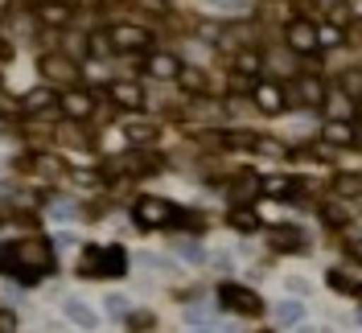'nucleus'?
<instances>
[{
	"mask_svg": "<svg viewBox=\"0 0 362 333\" xmlns=\"http://www.w3.org/2000/svg\"><path fill=\"white\" fill-rule=\"evenodd\" d=\"M70 4H83V8H99L103 0H70Z\"/></svg>",
	"mask_w": 362,
	"mask_h": 333,
	"instance_id": "obj_44",
	"label": "nucleus"
},
{
	"mask_svg": "<svg viewBox=\"0 0 362 333\" xmlns=\"http://www.w3.org/2000/svg\"><path fill=\"white\" fill-rule=\"evenodd\" d=\"M230 70L239 74V78H264V70H268V58L255 49V45H239V49H230Z\"/></svg>",
	"mask_w": 362,
	"mask_h": 333,
	"instance_id": "obj_10",
	"label": "nucleus"
},
{
	"mask_svg": "<svg viewBox=\"0 0 362 333\" xmlns=\"http://www.w3.org/2000/svg\"><path fill=\"white\" fill-rule=\"evenodd\" d=\"M329 189L338 198H362V173H338V177L329 181Z\"/></svg>",
	"mask_w": 362,
	"mask_h": 333,
	"instance_id": "obj_23",
	"label": "nucleus"
},
{
	"mask_svg": "<svg viewBox=\"0 0 362 333\" xmlns=\"http://www.w3.org/2000/svg\"><path fill=\"white\" fill-rule=\"evenodd\" d=\"M132 218L140 222L144 230H160V226H169V222L177 218V206H169L165 198H153V194H144V198H136Z\"/></svg>",
	"mask_w": 362,
	"mask_h": 333,
	"instance_id": "obj_3",
	"label": "nucleus"
},
{
	"mask_svg": "<svg viewBox=\"0 0 362 333\" xmlns=\"http://www.w3.org/2000/svg\"><path fill=\"white\" fill-rule=\"evenodd\" d=\"M62 312H66L74 325H83V329H95V325H99L95 309H90V305H83V300H74V296H70V300H62Z\"/></svg>",
	"mask_w": 362,
	"mask_h": 333,
	"instance_id": "obj_20",
	"label": "nucleus"
},
{
	"mask_svg": "<svg viewBox=\"0 0 362 333\" xmlns=\"http://www.w3.org/2000/svg\"><path fill=\"white\" fill-rule=\"evenodd\" d=\"M338 90H346L350 99H358L362 95V66H350L338 74Z\"/></svg>",
	"mask_w": 362,
	"mask_h": 333,
	"instance_id": "obj_30",
	"label": "nucleus"
},
{
	"mask_svg": "<svg viewBox=\"0 0 362 333\" xmlns=\"http://www.w3.org/2000/svg\"><path fill=\"white\" fill-rule=\"evenodd\" d=\"M268 247L272 251H300V247H305V235H300L296 226H272Z\"/></svg>",
	"mask_w": 362,
	"mask_h": 333,
	"instance_id": "obj_18",
	"label": "nucleus"
},
{
	"mask_svg": "<svg viewBox=\"0 0 362 333\" xmlns=\"http://www.w3.org/2000/svg\"><path fill=\"white\" fill-rule=\"evenodd\" d=\"M358 321H362V312H358Z\"/></svg>",
	"mask_w": 362,
	"mask_h": 333,
	"instance_id": "obj_48",
	"label": "nucleus"
},
{
	"mask_svg": "<svg viewBox=\"0 0 362 333\" xmlns=\"http://www.w3.org/2000/svg\"><path fill=\"white\" fill-rule=\"evenodd\" d=\"M255 194H264V177H251V173H243V177L230 185V206H243V201L255 198Z\"/></svg>",
	"mask_w": 362,
	"mask_h": 333,
	"instance_id": "obj_19",
	"label": "nucleus"
},
{
	"mask_svg": "<svg viewBox=\"0 0 362 333\" xmlns=\"http://www.w3.org/2000/svg\"><path fill=\"white\" fill-rule=\"evenodd\" d=\"M4 107H8V103H4V99H0V111H4Z\"/></svg>",
	"mask_w": 362,
	"mask_h": 333,
	"instance_id": "obj_47",
	"label": "nucleus"
},
{
	"mask_svg": "<svg viewBox=\"0 0 362 333\" xmlns=\"http://www.w3.org/2000/svg\"><path fill=\"white\" fill-rule=\"evenodd\" d=\"M346 255H350L354 264H362V239H350V243H346Z\"/></svg>",
	"mask_w": 362,
	"mask_h": 333,
	"instance_id": "obj_39",
	"label": "nucleus"
},
{
	"mask_svg": "<svg viewBox=\"0 0 362 333\" xmlns=\"http://www.w3.org/2000/svg\"><path fill=\"white\" fill-rule=\"evenodd\" d=\"M325 95H329V90H325V83H321L317 74H300L293 83V90H288V99L300 103V107H325Z\"/></svg>",
	"mask_w": 362,
	"mask_h": 333,
	"instance_id": "obj_12",
	"label": "nucleus"
},
{
	"mask_svg": "<svg viewBox=\"0 0 362 333\" xmlns=\"http://www.w3.org/2000/svg\"><path fill=\"white\" fill-rule=\"evenodd\" d=\"M321 136H325L329 144H354V140H358V136H354V124H350V119H329Z\"/></svg>",
	"mask_w": 362,
	"mask_h": 333,
	"instance_id": "obj_24",
	"label": "nucleus"
},
{
	"mask_svg": "<svg viewBox=\"0 0 362 333\" xmlns=\"http://www.w3.org/2000/svg\"><path fill=\"white\" fill-rule=\"evenodd\" d=\"M37 70H42L45 83H54V87H70V83H78V62L66 58V54H42L37 58Z\"/></svg>",
	"mask_w": 362,
	"mask_h": 333,
	"instance_id": "obj_6",
	"label": "nucleus"
},
{
	"mask_svg": "<svg viewBox=\"0 0 362 333\" xmlns=\"http://www.w3.org/2000/svg\"><path fill=\"white\" fill-rule=\"evenodd\" d=\"M107 309H112V312H124L128 305H124V296H107Z\"/></svg>",
	"mask_w": 362,
	"mask_h": 333,
	"instance_id": "obj_42",
	"label": "nucleus"
},
{
	"mask_svg": "<svg viewBox=\"0 0 362 333\" xmlns=\"http://www.w3.org/2000/svg\"><path fill=\"white\" fill-rule=\"evenodd\" d=\"M284 45L293 49V54H305V58H313L317 54V25L309 17H293V21L284 25Z\"/></svg>",
	"mask_w": 362,
	"mask_h": 333,
	"instance_id": "obj_8",
	"label": "nucleus"
},
{
	"mask_svg": "<svg viewBox=\"0 0 362 333\" xmlns=\"http://www.w3.org/2000/svg\"><path fill=\"white\" fill-rule=\"evenodd\" d=\"M255 148L268 153V156H276V160H293V153H288L284 144H276V140H255Z\"/></svg>",
	"mask_w": 362,
	"mask_h": 333,
	"instance_id": "obj_32",
	"label": "nucleus"
},
{
	"mask_svg": "<svg viewBox=\"0 0 362 333\" xmlns=\"http://www.w3.org/2000/svg\"><path fill=\"white\" fill-rule=\"evenodd\" d=\"M341 37H346V29L334 21H325V25H317V42L321 45H341Z\"/></svg>",
	"mask_w": 362,
	"mask_h": 333,
	"instance_id": "obj_31",
	"label": "nucleus"
},
{
	"mask_svg": "<svg viewBox=\"0 0 362 333\" xmlns=\"http://www.w3.org/2000/svg\"><path fill=\"white\" fill-rule=\"evenodd\" d=\"M296 189H300V181H293V177H264V194L276 201H288Z\"/></svg>",
	"mask_w": 362,
	"mask_h": 333,
	"instance_id": "obj_22",
	"label": "nucleus"
},
{
	"mask_svg": "<svg viewBox=\"0 0 362 333\" xmlns=\"http://www.w3.org/2000/svg\"><path fill=\"white\" fill-rule=\"evenodd\" d=\"M136 4H144V8H148V13H165V8H169V4H165V0H136Z\"/></svg>",
	"mask_w": 362,
	"mask_h": 333,
	"instance_id": "obj_41",
	"label": "nucleus"
},
{
	"mask_svg": "<svg viewBox=\"0 0 362 333\" xmlns=\"http://www.w3.org/2000/svg\"><path fill=\"white\" fill-rule=\"evenodd\" d=\"M181 62L177 54H169V49H153L148 58H144V74L148 78H160V83H177V74H181Z\"/></svg>",
	"mask_w": 362,
	"mask_h": 333,
	"instance_id": "obj_11",
	"label": "nucleus"
},
{
	"mask_svg": "<svg viewBox=\"0 0 362 333\" xmlns=\"http://www.w3.org/2000/svg\"><path fill=\"white\" fill-rule=\"evenodd\" d=\"M0 271L21 284H37L45 271H54V255L42 239H13L0 247Z\"/></svg>",
	"mask_w": 362,
	"mask_h": 333,
	"instance_id": "obj_1",
	"label": "nucleus"
},
{
	"mask_svg": "<svg viewBox=\"0 0 362 333\" xmlns=\"http://www.w3.org/2000/svg\"><path fill=\"white\" fill-rule=\"evenodd\" d=\"M8 8H13V0H0V17H4V13H8Z\"/></svg>",
	"mask_w": 362,
	"mask_h": 333,
	"instance_id": "obj_45",
	"label": "nucleus"
},
{
	"mask_svg": "<svg viewBox=\"0 0 362 333\" xmlns=\"http://www.w3.org/2000/svg\"><path fill=\"white\" fill-rule=\"evenodd\" d=\"M107 37H112L115 54H140V49H148V45H153L148 29H144V25H132V21L107 25Z\"/></svg>",
	"mask_w": 362,
	"mask_h": 333,
	"instance_id": "obj_5",
	"label": "nucleus"
},
{
	"mask_svg": "<svg viewBox=\"0 0 362 333\" xmlns=\"http://www.w3.org/2000/svg\"><path fill=\"white\" fill-rule=\"evenodd\" d=\"M4 54H8V45H4V42H0V62H4Z\"/></svg>",
	"mask_w": 362,
	"mask_h": 333,
	"instance_id": "obj_46",
	"label": "nucleus"
},
{
	"mask_svg": "<svg viewBox=\"0 0 362 333\" xmlns=\"http://www.w3.org/2000/svg\"><path fill=\"white\" fill-rule=\"evenodd\" d=\"M87 49H90V54H115V45H112V37H107V33H90Z\"/></svg>",
	"mask_w": 362,
	"mask_h": 333,
	"instance_id": "obj_33",
	"label": "nucleus"
},
{
	"mask_svg": "<svg viewBox=\"0 0 362 333\" xmlns=\"http://www.w3.org/2000/svg\"><path fill=\"white\" fill-rule=\"evenodd\" d=\"M157 317L153 312H128V329H153Z\"/></svg>",
	"mask_w": 362,
	"mask_h": 333,
	"instance_id": "obj_37",
	"label": "nucleus"
},
{
	"mask_svg": "<svg viewBox=\"0 0 362 333\" xmlns=\"http://www.w3.org/2000/svg\"><path fill=\"white\" fill-rule=\"evenodd\" d=\"M58 103V90H54V83H42L37 90H29L25 95V111H49Z\"/></svg>",
	"mask_w": 362,
	"mask_h": 333,
	"instance_id": "obj_21",
	"label": "nucleus"
},
{
	"mask_svg": "<svg viewBox=\"0 0 362 333\" xmlns=\"http://www.w3.org/2000/svg\"><path fill=\"white\" fill-rule=\"evenodd\" d=\"M58 107H62V115H66L70 124H87L90 115H95V95L83 87H62V95H58Z\"/></svg>",
	"mask_w": 362,
	"mask_h": 333,
	"instance_id": "obj_7",
	"label": "nucleus"
},
{
	"mask_svg": "<svg viewBox=\"0 0 362 333\" xmlns=\"http://www.w3.org/2000/svg\"><path fill=\"white\" fill-rule=\"evenodd\" d=\"M325 280H329V288H334V292H362L358 284H354V280H350V276H341V271H329V276H325Z\"/></svg>",
	"mask_w": 362,
	"mask_h": 333,
	"instance_id": "obj_34",
	"label": "nucleus"
},
{
	"mask_svg": "<svg viewBox=\"0 0 362 333\" xmlns=\"http://www.w3.org/2000/svg\"><path fill=\"white\" fill-rule=\"evenodd\" d=\"M276 321H280L284 329L300 325V321H305V305H300V300H280V305H276Z\"/></svg>",
	"mask_w": 362,
	"mask_h": 333,
	"instance_id": "obj_25",
	"label": "nucleus"
},
{
	"mask_svg": "<svg viewBox=\"0 0 362 333\" xmlns=\"http://www.w3.org/2000/svg\"><path fill=\"white\" fill-rule=\"evenodd\" d=\"M268 62H272L276 70H284V74H293V70H296V66H293V49H276Z\"/></svg>",
	"mask_w": 362,
	"mask_h": 333,
	"instance_id": "obj_35",
	"label": "nucleus"
},
{
	"mask_svg": "<svg viewBox=\"0 0 362 333\" xmlns=\"http://www.w3.org/2000/svg\"><path fill=\"white\" fill-rule=\"evenodd\" d=\"M321 218H325V226H346V210H341V206H329V201H325Z\"/></svg>",
	"mask_w": 362,
	"mask_h": 333,
	"instance_id": "obj_36",
	"label": "nucleus"
},
{
	"mask_svg": "<svg viewBox=\"0 0 362 333\" xmlns=\"http://www.w3.org/2000/svg\"><path fill=\"white\" fill-rule=\"evenodd\" d=\"M325 21L341 25V29L354 25V4H350V0H329V4H325Z\"/></svg>",
	"mask_w": 362,
	"mask_h": 333,
	"instance_id": "obj_28",
	"label": "nucleus"
},
{
	"mask_svg": "<svg viewBox=\"0 0 362 333\" xmlns=\"http://www.w3.org/2000/svg\"><path fill=\"white\" fill-rule=\"evenodd\" d=\"M218 305L230 312H239V317H259L264 312L259 292L247 288V284H218Z\"/></svg>",
	"mask_w": 362,
	"mask_h": 333,
	"instance_id": "obj_4",
	"label": "nucleus"
},
{
	"mask_svg": "<svg viewBox=\"0 0 362 333\" xmlns=\"http://www.w3.org/2000/svg\"><path fill=\"white\" fill-rule=\"evenodd\" d=\"M230 226H235L239 235H251V230L259 226V214H255L251 206H230Z\"/></svg>",
	"mask_w": 362,
	"mask_h": 333,
	"instance_id": "obj_27",
	"label": "nucleus"
},
{
	"mask_svg": "<svg viewBox=\"0 0 362 333\" xmlns=\"http://www.w3.org/2000/svg\"><path fill=\"white\" fill-rule=\"evenodd\" d=\"M160 160H153V156L148 153H128L124 156V160H112V165H107V173H153V169H157Z\"/></svg>",
	"mask_w": 362,
	"mask_h": 333,
	"instance_id": "obj_17",
	"label": "nucleus"
},
{
	"mask_svg": "<svg viewBox=\"0 0 362 333\" xmlns=\"http://www.w3.org/2000/svg\"><path fill=\"white\" fill-rule=\"evenodd\" d=\"M33 17H37V25H49V29H66L70 17H74V4H70V0H37Z\"/></svg>",
	"mask_w": 362,
	"mask_h": 333,
	"instance_id": "obj_13",
	"label": "nucleus"
},
{
	"mask_svg": "<svg viewBox=\"0 0 362 333\" xmlns=\"http://www.w3.org/2000/svg\"><path fill=\"white\" fill-rule=\"evenodd\" d=\"M0 329H17V317L8 309H0Z\"/></svg>",
	"mask_w": 362,
	"mask_h": 333,
	"instance_id": "obj_40",
	"label": "nucleus"
},
{
	"mask_svg": "<svg viewBox=\"0 0 362 333\" xmlns=\"http://www.w3.org/2000/svg\"><path fill=\"white\" fill-rule=\"evenodd\" d=\"M25 169H33L37 177L54 181V177H62V173H66V160H62V156H54V153H33L29 160H25Z\"/></svg>",
	"mask_w": 362,
	"mask_h": 333,
	"instance_id": "obj_16",
	"label": "nucleus"
},
{
	"mask_svg": "<svg viewBox=\"0 0 362 333\" xmlns=\"http://www.w3.org/2000/svg\"><path fill=\"white\" fill-rule=\"evenodd\" d=\"M210 4H223V8H243L247 0H210Z\"/></svg>",
	"mask_w": 362,
	"mask_h": 333,
	"instance_id": "obj_43",
	"label": "nucleus"
},
{
	"mask_svg": "<svg viewBox=\"0 0 362 333\" xmlns=\"http://www.w3.org/2000/svg\"><path fill=\"white\" fill-rule=\"evenodd\" d=\"M325 111H329V119H350V115H354L350 95H346V90H329V95H325Z\"/></svg>",
	"mask_w": 362,
	"mask_h": 333,
	"instance_id": "obj_26",
	"label": "nucleus"
},
{
	"mask_svg": "<svg viewBox=\"0 0 362 333\" xmlns=\"http://www.w3.org/2000/svg\"><path fill=\"white\" fill-rule=\"evenodd\" d=\"M157 136H160V124L144 119V115H132V119L124 124V140H128V144H153Z\"/></svg>",
	"mask_w": 362,
	"mask_h": 333,
	"instance_id": "obj_15",
	"label": "nucleus"
},
{
	"mask_svg": "<svg viewBox=\"0 0 362 333\" xmlns=\"http://www.w3.org/2000/svg\"><path fill=\"white\" fill-rule=\"evenodd\" d=\"M107 99H112L119 111H140L144 107V90L136 87V83H128V78H115L112 87H107Z\"/></svg>",
	"mask_w": 362,
	"mask_h": 333,
	"instance_id": "obj_14",
	"label": "nucleus"
},
{
	"mask_svg": "<svg viewBox=\"0 0 362 333\" xmlns=\"http://www.w3.org/2000/svg\"><path fill=\"white\" fill-rule=\"evenodd\" d=\"M251 103L264 111V115H280V111L288 107L293 99H288V90L280 87L276 78H259V83L251 87Z\"/></svg>",
	"mask_w": 362,
	"mask_h": 333,
	"instance_id": "obj_9",
	"label": "nucleus"
},
{
	"mask_svg": "<svg viewBox=\"0 0 362 333\" xmlns=\"http://www.w3.org/2000/svg\"><path fill=\"white\" fill-rule=\"evenodd\" d=\"M177 83H181V90H185V95H194V99L206 95V74H202V70H185V66H181Z\"/></svg>",
	"mask_w": 362,
	"mask_h": 333,
	"instance_id": "obj_29",
	"label": "nucleus"
},
{
	"mask_svg": "<svg viewBox=\"0 0 362 333\" xmlns=\"http://www.w3.org/2000/svg\"><path fill=\"white\" fill-rule=\"evenodd\" d=\"M124 271H128V259H124L119 247H87L83 251V276L112 280V276H124Z\"/></svg>",
	"mask_w": 362,
	"mask_h": 333,
	"instance_id": "obj_2",
	"label": "nucleus"
},
{
	"mask_svg": "<svg viewBox=\"0 0 362 333\" xmlns=\"http://www.w3.org/2000/svg\"><path fill=\"white\" fill-rule=\"evenodd\" d=\"M181 255H185L189 264H202V259H206V251H202V247H194V243H181Z\"/></svg>",
	"mask_w": 362,
	"mask_h": 333,
	"instance_id": "obj_38",
	"label": "nucleus"
}]
</instances>
